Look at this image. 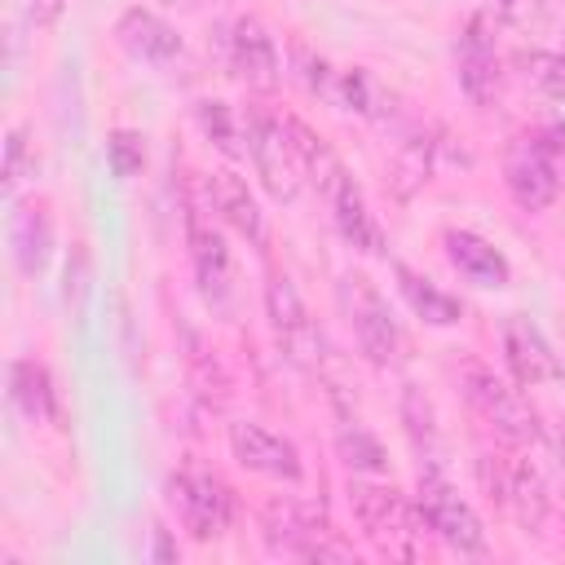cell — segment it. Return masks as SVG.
I'll return each instance as SVG.
<instances>
[{
	"instance_id": "6da1fadb",
	"label": "cell",
	"mask_w": 565,
	"mask_h": 565,
	"mask_svg": "<svg viewBox=\"0 0 565 565\" xmlns=\"http://www.w3.org/2000/svg\"><path fill=\"white\" fill-rule=\"evenodd\" d=\"M349 508L362 534L384 552V556H419V534H424V512L411 503L397 486L384 481H353L349 486Z\"/></svg>"
},
{
	"instance_id": "7a4b0ae2",
	"label": "cell",
	"mask_w": 565,
	"mask_h": 565,
	"mask_svg": "<svg viewBox=\"0 0 565 565\" xmlns=\"http://www.w3.org/2000/svg\"><path fill=\"white\" fill-rule=\"evenodd\" d=\"M459 388H463V397H468V406L503 437V441H512V446H530V441H539V415L530 411V402L508 384V380H499L486 362H463L459 366Z\"/></svg>"
},
{
	"instance_id": "3957f363",
	"label": "cell",
	"mask_w": 565,
	"mask_h": 565,
	"mask_svg": "<svg viewBox=\"0 0 565 565\" xmlns=\"http://www.w3.org/2000/svg\"><path fill=\"white\" fill-rule=\"evenodd\" d=\"M260 534L274 556H296V561H349L353 547L340 543L309 508L296 499H269L260 508Z\"/></svg>"
},
{
	"instance_id": "277c9868",
	"label": "cell",
	"mask_w": 565,
	"mask_h": 565,
	"mask_svg": "<svg viewBox=\"0 0 565 565\" xmlns=\"http://www.w3.org/2000/svg\"><path fill=\"white\" fill-rule=\"evenodd\" d=\"M243 137H247V154L256 163V177H260L265 194L278 199V203H291L300 194L305 168H300V154L291 146L287 119L282 115H269V110H247Z\"/></svg>"
},
{
	"instance_id": "5b68a950",
	"label": "cell",
	"mask_w": 565,
	"mask_h": 565,
	"mask_svg": "<svg viewBox=\"0 0 565 565\" xmlns=\"http://www.w3.org/2000/svg\"><path fill=\"white\" fill-rule=\"evenodd\" d=\"M168 503L177 508V521H181L199 543L221 539V534L230 530V516H234V494H230V486H225L216 472L199 468V463H185V468H177V472L168 477Z\"/></svg>"
},
{
	"instance_id": "8992f818",
	"label": "cell",
	"mask_w": 565,
	"mask_h": 565,
	"mask_svg": "<svg viewBox=\"0 0 565 565\" xmlns=\"http://www.w3.org/2000/svg\"><path fill=\"white\" fill-rule=\"evenodd\" d=\"M419 512L424 525L459 556H486V530L481 516L472 512V503L441 477V468H424L419 472Z\"/></svg>"
},
{
	"instance_id": "52a82bcc",
	"label": "cell",
	"mask_w": 565,
	"mask_h": 565,
	"mask_svg": "<svg viewBox=\"0 0 565 565\" xmlns=\"http://www.w3.org/2000/svg\"><path fill=\"white\" fill-rule=\"evenodd\" d=\"M340 305H344V313H349V327H353V335H358V349H362L375 366H393V362L402 358L406 340H402V327H397L393 313H388V300L375 291V282L362 278V274H344V278H340Z\"/></svg>"
},
{
	"instance_id": "ba28073f",
	"label": "cell",
	"mask_w": 565,
	"mask_h": 565,
	"mask_svg": "<svg viewBox=\"0 0 565 565\" xmlns=\"http://www.w3.org/2000/svg\"><path fill=\"white\" fill-rule=\"evenodd\" d=\"M503 185L521 212H543L556 203L561 177H556V163H552V150L543 137L516 132L503 146Z\"/></svg>"
},
{
	"instance_id": "9c48e42d",
	"label": "cell",
	"mask_w": 565,
	"mask_h": 565,
	"mask_svg": "<svg viewBox=\"0 0 565 565\" xmlns=\"http://www.w3.org/2000/svg\"><path fill=\"white\" fill-rule=\"evenodd\" d=\"M265 313H269V327H274L282 353L296 366L318 371L322 358H327V340H322L318 322L309 318V309H305L300 291L291 287V278H269V287H265Z\"/></svg>"
},
{
	"instance_id": "30bf717a",
	"label": "cell",
	"mask_w": 565,
	"mask_h": 565,
	"mask_svg": "<svg viewBox=\"0 0 565 565\" xmlns=\"http://www.w3.org/2000/svg\"><path fill=\"white\" fill-rule=\"evenodd\" d=\"M185 243H190V260H194V278H199V291L212 309H225L230 300V247H225V234L212 225V203L199 207L190 203L185 212Z\"/></svg>"
},
{
	"instance_id": "8fae6325",
	"label": "cell",
	"mask_w": 565,
	"mask_h": 565,
	"mask_svg": "<svg viewBox=\"0 0 565 565\" xmlns=\"http://www.w3.org/2000/svg\"><path fill=\"white\" fill-rule=\"evenodd\" d=\"M230 450H234V459H238L247 472H260V477L287 481V486H296V481L305 477L300 450H296L282 433H269L265 424H252V419L230 424Z\"/></svg>"
},
{
	"instance_id": "7c38bea8",
	"label": "cell",
	"mask_w": 565,
	"mask_h": 565,
	"mask_svg": "<svg viewBox=\"0 0 565 565\" xmlns=\"http://www.w3.org/2000/svg\"><path fill=\"white\" fill-rule=\"evenodd\" d=\"M230 66L238 71V79L247 84V88H260V93H269L274 84H278V44H274V35L265 31V22L260 18H252V13H243L238 22H234V35H230Z\"/></svg>"
},
{
	"instance_id": "4fadbf2b",
	"label": "cell",
	"mask_w": 565,
	"mask_h": 565,
	"mask_svg": "<svg viewBox=\"0 0 565 565\" xmlns=\"http://www.w3.org/2000/svg\"><path fill=\"white\" fill-rule=\"evenodd\" d=\"M327 203H331L335 230L344 234V243H349V247H358L362 256H380V252H384V230H380L375 212L366 207V194H362V185H358L349 172H340V177L331 181V190H327Z\"/></svg>"
},
{
	"instance_id": "5bb4252c",
	"label": "cell",
	"mask_w": 565,
	"mask_h": 565,
	"mask_svg": "<svg viewBox=\"0 0 565 565\" xmlns=\"http://www.w3.org/2000/svg\"><path fill=\"white\" fill-rule=\"evenodd\" d=\"M499 57H494V40L486 35V18H468V31L459 35V88L468 93V102L490 106L499 97Z\"/></svg>"
},
{
	"instance_id": "9a60e30c",
	"label": "cell",
	"mask_w": 565,
	"mask_h": 565,
	"mask_svg": "<svg viewBox=\"0 0 565 565\" xmlns=\"http://www.w3.org/2000/svg\"><path fill=\"white\" fill-rule=\"evenodd\" d=\"M503 358L516 375V384H547L561 375V362L552 353V344L543 340V331L530 318H508L503 322Z\"/></svg>"
},
{
	"instance_id": "2e32d148",
	"label": "cell",
	"mask_w": 565,
	"mask_h": 565,
	"mask_svg": "<svg viewBox=\"0 0 565 565\" xmlns=\"http://www.w3.org/2000/svg\"><path fill=\"white\" fill-rule=\"evenodd\" d=\"M203 194H207L212 212H216L225 225H234L247 243H256V247L265 243V212H260L256 194L247 190V181H243L238 172H230V168L212 172L207 185H203Z\"/></svg>"
},
{
	"instance_id": "e0dca14e",
	"label": "cell",
	"mask_w": 565,
	"mask_h": 565,
	"mask_svg": "<svg viewBox=\"0 0 565 565\" xmlns=\"http://www.w3.org/2000/svg\"><path fill=\"white\" fill-rule=\"evenodd\" d=\"M115 40H119L132 57L150 62V66H168V62L181 53V35H177V26L163 22L159 13L141 9V4L119 13V22H115Z\"/></svg>"
},
{
	"instance_id": "ac0fdd59",
	"label": "cell",
	"mask_w": 565,
	"mask_h": 565,
	"mask_svg": "<svg viewBox=\"0 0 565 565\" xmlns=\"http://www.w3.org/2000/svg\"><path fill=\"white\" fill-rule=\"evenodd\" d=\"M441 243H446L450 265H455L468 282H477V287H508V282H512L508 256H503L494 243H486L481 234H472V230H446Z\"/></svg>"
},
{
	"instance_id": "d6986e66",
	"label": "cell",
	"mask_w": 565,
	"mask_h": 565,
	"mask_svg": "<svg viewBox=\"0 0 565 565\" xmlns=\"http://www.w3.org/2000/svg\"><path fill=\"white\" fill-rule=\"evenodd\" d=\"M9 247H13V265L22 274L35 278L44 269L49 247H53V221H49L44 203L26 199V203L13 207V216H9Z\"/></svg>"
},
{
	"instance_id": "ffe728a7",
	"label": "cell",
	"mask_w": 565,
	"mask_h": 565,
	"mask_svg": "<svg viewBox=\"0 0 565 565\" xmlns=\"http://www.w3.org/2000/svg\"><path fill=\"white\" fill-rule=\"evenodd\" d=\"M9 402L31 419V424H49L57 419V388L44 362L35 358H13L9 366Z\"/></svg>"
},
{
	"instance_id": "44dd1931",
	"label": "cell",
	"mask_w": 565,
	"mask_h": 565,
	"mask_svg": "<svg viewBox=\"0 0 565 565\" xmlns=\"http://www.w3.org/2000/svg\"><path fill=\"white\" fill-rule=\"evenodd\" d=\"M393 274H397V291L406 296V305L415 309V318H424L428 327H455L463 318V305L455 296H446L441 287H433L411 265H393Z\"/></svg>"
},
{
	"instance_id": "7402d4cb",
	"label": "cell",
	"mask_w": 565,
	"mask_h": 565,
	"mask_svg": "<svg viewBox=\"0 0 565 565\" xmlns=\"http://www.w3.org/2000/svg\"><path fill=\"white\" fill-rule=\"evenodd\" d=\"M402 424H406V437L419 455L424 468H441V433H437V411L428 402V393L419 384H406L402 388Z\"/></svg>"
},
{
	"instance_id": "603a6c76",
	"label": "cell",
	"mask_w": 565,
	"mask_h": 565,
	"mask_svg": "<svg viewBox=\"0 0 565 565\" xmlns=\"http://www.w3.org/2000/svg\"><path fill=\"white\" fill-rule=\"evenodd\" d=\"M287 119V132H291V146H296V154H300V168H305V177H313L318 181V190L327 194L331 190V181L344 172V163L335 159V150L309 128V124H300L296 115H282Z\"/></svg>"
},
{
	"instance_id": "cb8c5ba5",
	"label": "cell",
	"mask_w": 565,
	"mask_h": 565,
	"mask_svg": "<svg viewBox=\"0 0 565 565\" xmlns=\"http://www.w3.org/2000/svg\"><path fill=\"white\" fill-rule=\"evenodd\" d=\"M335 450H340V459H344L353 472H384V468H388L384 446H380L362 424H340Z\"/></svg>"
},
{
	"instance_id": "d4e9b609",
	"label": "cell",
	"mask_w": 565,
	"mask_h": 565,
	"mask_svg": "<svg viewBox=\"0 0 565 565\" xmlns=\"http://www.w3.org/2000/svg\"><path fill=\"white\" fill-rule=\"evenodd\" d=\"M194 119H199V128H203V137L221 150V154H243V124L234 119V110L225 106V102H199L194 106Z\"/></svg>"
},
{
	"instance_id": "484cf974",
	"label": "cell",
	"mask_w": 565,
	"mask_h": 565,
	"mask_svg": "<svg viewBox=\"0 0 565 565\" xmlns=\"http://www.w3.org/2000/svg\"><path fill=\"white\" fill-rule=\"evenodd\" d=\"M190 375H194V388L203 402H212V406L230 402V375L207 349H199V340H190Z\"/></svg>"
},
{
	"instance_id": "4316f807",
	"label": "cell",
	"mask_w": 565,
	"mask_h": 565,
	"mask_svg": "<svg viewBox=\"0 0 565 565\" xmlns=\"http://www.w3.org/2000/svg\"><path fill=\"white\" fill-rule=\"evenodd\" d=\"M106 163L115 177H137L141 163H146V137L132 132V128H115L106 137Z\"/></svg>"
},
{
	"instance_id": "83f0119b",
	"label": "cell",
	"mask_w": 565,
	"mask_h": 565,
	"mask_svg": "<svg viewBox=\"0 0 565 565\" xmlns=\"http://www.w3.org/2000/svg\"><path fill=\"white\" fill-rule=\"evenodd\" d=\"M335 97H340L349 110H358V115H375V110H380V84H375L371 71H362V66L340 71V79H335Z\"/></svg>"
},
{
	"instance_id": "f1b7e54d",
	"label": "cell",
	"mask_w": 565,
	"mask_h": 565,
	"mask_svg": "<svg viewBox=\"0 0 565 565\" xmlns=\"http://www.w3.org/2000/svg\"><path fill=\"white\" fill-rule=\"evenodd\" d=\"M525 75L556 102H565V53H521Z\"/></svg>"
},
{
	"instance_id": "f546056e",
	"label": "cell",
	"mask_w": 565,
	"mask_h": 565,
	"mask_svg": "<svg viewBox=\"0 0 565 565\" xmlns=\"http://www.w3.org/2000/svg\"><path fill=\"white\" fill-rule=\"evenodd\" d=\"M22 168H26V128H9V141H4V185H18Z\"/></svg>"
},
{
	"instance_id": "4dcf8cb0",
	"label": "cell",
	"mask_w": 565,
	"mask_h": 565,
	"mask_svg": "<svg viewBox=\"0 0 565 565\" xmlns=\"http://www.w3.org/2000/svg\"><path fill=\"white\" fill-rule=\"evenodd\" d=\"M62 18V0H31V22L35 26H53Z\"/></svg>"
},
{
	"instance_id": "1f68e13d",
	"label": "cell",
	"mask_w": 565,
	"mask_h": 565,
	"mask_svg": "<svg viewBox=\"0 0 565 565\" xmlns=\"http://www.w3.org/2000/svg\"><path fill=\"white\" fill-rule=\"evenodd\" d=\"M530 4H534V0H494V9H499L503 18H525Z\"/></svg>"
},
{
	"instance_id": "d6a6232c",
	"label": "cell",
	"mask_w": 565,
	"mask_h": 565,
	"mask_svg": "<svg viewBox=\"0 0 565 565\" xmlns=\"http://www.w3.org/2000/svg\"><path fill=\"white\" fill-rule=\"evenodd\" d=\"M154 561H177V547L168 543V534L163 530H154V552H150Z\"/></svg>"
},
{
	"instance_id": "836d02e7",
	"label": "cell",
	"mask_w": 565,
	"mask_h": 565,
	"mask_svg": "<svg viewBox=\"0 0 565 565\" xmlns=\"http://www.w3.org/2000/svg\"><path fill=\"white\" fill-rule=\"evenodd\" d=\"M543 141H547V150H556V154L565 159V124H552V128L543 132Z\"/></svg>"
}]
</instances>
